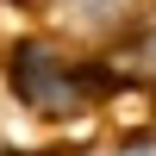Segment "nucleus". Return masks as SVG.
Returning a JSON list of instances; mask_svg holds the SVG:
<instances>
[{
  "mask_svg": "<svg viewBox=\"0 0 156 156\" xmlns=\"http://www.w3.org/2000/svg\"><path fill=\"white\" fill-rule=\"evenodd\" d=\"M119 156H156V144H131V150H119Z\"/></svg>",
  "mask_w": 156,
  "mask_h": 156,
  "instance_id": "obj_3",
  "label": "nucleus"
},
{
  "mask_svg": "<svg viewBox=\"0 0 156 156\" xmlns=\"http://www.w3.org/2000/svg\"><path fill=\"white\" fill-rule=\"evenodd\" d=\"M12 94L31 112H44V119H69V112H81L94 100V75L75 69L50 44H19L12 50Z\"/></svg>",
  "mask_w": 156,
  "mask_h": 156,
  "instance_id": "obj_1",
  "label": "nucleus"
},
{
  "mask_svg": "<svg viewBox=\"0 0 156 156\" xmlns=\"http://www.w3.org/2000/svg\"><path fill=\"white\" fill-rule=\"evenodd\" d=\"M131 56H144V69L156 75V31H150V37H144V44H137V50H131Z\"/></svg>",
  "mask_w": 156,
  "mask_h": 156,
  "instance_id": "obj_2",
  "label": "nucleus"
}]
</instances>
